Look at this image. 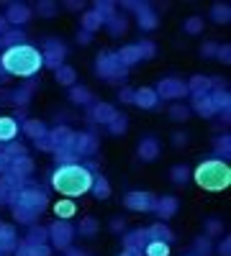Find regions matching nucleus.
<instances>
[{
	"mask_svg": "<svg viewBox=\"0 0 231 256\" xmlns=\"http://www.w3.org/2000/svg\"><path fill=\"white\" fill-rule=\"evenodd\" d=\"M0 67H3L11 77H34L41 67V49L31 46V44H18V46H8L0 54Z\"/></svg>",
	"mask_w": 231,
	"mask_h": 256,
	"instance_id": "f257e3e1",
	"label": "nucleus"
},
{
	"mask_svg": "<svg viewBox=\"0 0 231 256\" xmlns=\"http://www.w3.org/2000/svg\"><path fill=\"white\" fill-rule=\"evenodd\" d=\"M52 187L59 192V195L72 200V198H80V195H85V192H90L93 174H90L88 166H82L77 162L75 164H62L52 174Z\"/></svg>",
	"mask_w": 231,
	"mask_h": 256,
	"instance_id": "f03ea898",
	"label": "nucleus"
},
{
	"mask_svg": "<svg viewBox=\"0 0 231 256\" xmlns=\"http://www.w3.org/2000/svg\"><path fill=\"white\" fill-rule=\"evenodd\" d=\"M8 205L13 208V218L18 223H34L41 212L47 210L49 198L44 195V190H36V187H21L16 190Z\"/></svg>",
	"mask_w": 231,
	"mask_h": 256,
	"instance_id": "7ed1b4c3",
	"label": "nucleus"
},
{
	"mask_svg": "<svg viewBox=\"0 0 231 256\" xmlns=\"http://www.w3.org/2000/svg\"><path fill=\"white\" fill-rule=\"evenodd\" d=\"M190 177L205 192H223L231 184V166L221 159H205L193 169Z\"/></svg>",
	"mask_w": 231,
	"mask_h": 256,
	"instance_id": "20e7f679",
	"label": "nucleus"
},
{
	"mask_svg": "<svg viewBox=\"0 0 231 256\" xmlns=\"http://www.w3.org/2000/svg\"><path fill=\"white\" fill-rule=\"evenodd\" d=\"M95 74L103 77V80H108V82H113V80H123L126 74H129V70L118 62L116 52H103L95 59Z\"/></svg>",
	"mask_w": 231,
	"mask_h": 256,
	"instance_id": "39448f33",
	"label": "nucleus"
},
{
	"mask_svg": "<svg viewBox=\"0 0 231 256\" xmlns=\"http://www.w3.org/2000/svg\"><path fill=\"white\" fill-rule=\"evenodd\" d=\"M157 98H164V100H175V98H185L190 95L187 92V84L177 77H167V80H159V84L154 88Z\"/></svg>",
	"mask_w": 231,
	"mask_h": 256,
	"instance_id": "423d86ee",
	"label": "nucleus"
},
{
	"mask_svg": "<svg viewBox=\"0 0 231 256\" xmlns=\"http://www.w3.org/2000/svg\"><path fill=\"white\" fill-rule=\"evenodd\" d=\"M65 56H67V49H65V44H62V41H54V38H47V41H44V52H41V59H44L47 67H52V70L62 67Z\"/></svg>",
	"mask_w": 231,
	"mask_h": 256,
	"instance_id": "0eeeda50",
	"label": "nucleus"
},
{
	"mask_svg": "<svg viewBox=\"0 0 231 256\" xmlns=\"http://www.w3.org/2000/svg\"><path fill=\"white\" fill-rule=\"evenodd\" d=\"M154 202H157V198L152 192H129L123 198V205L134 212H149V210H154Z\"/></svg>",
	"mask_w": 231,
	"mask_h": 256,
	"instance_id": "6e6552de",
	"label": "nucleus"
},
{
	"mask_svg": "<svg viewBox=\"0 0 231 256\" xmlns=\"http://www.w3.org/2000/svg\"><path fill=\"white\" fill-rule=\"evenodd\" d=\"M49 236L57 248H70V244L75 238V228L67 220H54V226L49 228Z\"/></svg>",
	"mask_w": 231,
	"mask_h": 256,
	"instance_id": "1a4fd4ad",
	"label": "nucleus"
},
{
	"mask_svg": "<svg viewBox=\"0 0 231 256\" xmlns=\"http://www.w3.org/2000/svg\"><path fill=\"white\" fill-rule=\"evenodd\" d=\"M47 136H49V141H52L54 148H72L77 134L72 131L70 126H57L54 131H47Z\"/></svg>",
	"mask_w": 231,
	"mask_h": 256,
	"instance_id": "9d476101",
	"label": "nucleus"
},
{
	"mask_svg": "<svg viewBox=\"0 0 231 256\" xmlns=\"http://www.w3.org/2000/svg\"><path fill=\"white\" fill-rule=\"evenodd\" d=\"M3 18H6L8 26H21V24H26V20L31 18V10H29V6H24V3H11Z\"/></svg>",
	"mask_w": 231,
	"mask_h": 256,
	"instance_id": "9b49d317",
	"label": "nucleus"
},
{
	"mask_svg": "<svg viewBox=\"0 0 231 256\" xmlns=\"http://www.w3.org/2000/svg\"><path fill=\"white\" fill-rule=\"evenodd\" d=\"M72 148H75L77 156H90V154L98 152V138H95L93 134H77Z\"/></svg>",
	"mask_w": 231,
	"mask_h": 256,
	"instance_id": "f8f14e48",
	"label": "nucleus"
},
{
	"mask_svg": "<svg viewBox=\"0 0 231 256\" xmlns=\"http://www.w3.org/2000/svg\"><path fill=\"white\" fill-rule=\"evenodd\" d=\"M159 141L154 138V136H146V138H141L139 141V146H136V154H139V159H144V162H154L157 156H159Z\"/></svg>",
	"mask_w": 231,
	"mask_h": 256,
	"instance_id": "ddd939ff",
	"label": "nucleus"
},
{
	"mask_svg": "<svg viewBox=\"0 0 231 256\" xmlns=\"http://www.w3.org/2000/svg\"><path fill=\"white\" fill-rule=\"evenodd\" d=\"M134 8H136V16H139V26H141L144 31H154L157 24H159L157 13L146 6V3H134Z\"/></svg>",
	"mask_w": 231,
	"mask_h": 256,
	"instance_id": "4468645a",
	"label": "nucleus"
},
{
	"mask_svg": "<svg viewBox=\"0 0 231 256\" xmlns=\"http://www.w3.org/2000/svg\"><path fill=\"white\" fill-rule=\"evenodd\" d=\"M177 208H180V202H177V198H172V195H164V198H159V200L154 202V212H157L162 220H170L175 212H177Z\"/></svg>",
	"mask_w": 231,
	"mask_h": 256,
	"instance_id": "2eb2a0df",
	"label": "nucleus"
},
{
	"mask_svg": "<svg viewBox=\"0 0 231 256\" xmlns=\"http://www.w3.org/2000/svg\"><path fill=\"white\" fill-rule=\"evenodd\" d=\"M157 102H159V98H157L154 88H139V90H134V105H139V108L152 110V108H157Z\"/></svg>",
	"mask_w": 231,
	"mask_h": 256,
	"instance_id": "dca6fc26",
	"label": "nucleus"
},
{
	"mask_svg": "<svg viewBox=\"0 0 231 256\" xmlns=\"http://www.w3.org/2000/svg\"><path fill=\"white\" fill-rule=\"evenodd\" d=\"M116 116H118V110L113 108L111 102H95V105H93V116H90V118H93L95 123L108 126V123H111Z\"/></svg>",
	"mask_w": 231,
	"mask_h": 256,
	"instance_id": "f3484780",
	"label": "nucleus"
},
{
	"mask_svg": "<svg viewBox=\"0 0 231 256\" xmlns=\"http://www.w3.org/2000/svg\"><path fill=\"white\" fill-rule=\"evenodd\" d=\"M185 84H187V92H193V98H198V95H208V92H211L213 80H208L203 74H195L190 82H185Z\"/></svg>",
	"mask_w": 231,
	"mask_h": 256,
	"instance_id": "a211bd4d",
	"label": "nucleus"
},
{
	"mask_svg": "<svg viewBox=\"0 0 231 256\" xmlns=\"http://www.w3.org/2000/svg\"><path fill=\"white\" fill-rule=\"evenodd\" d=\"M16 256H52V248L47 244H21L16 248Z\"/></svg>",
	"mask_w": 231,
	"mask_h": 256,
	"instance_id": "6ab92c4d",
	"label": "nucleus"
},
{
	"mask_svg": "<svg viewBox=\"0 0 231 256\" xmlns=\"http://www.w3.org/2000/svg\"><path fill=\"white\" fill-rule=\"evenodd\" d=\"M18 134H21V126L8 116H0V141H13Z\"/></svg>",
	"mask_w": 231,
	"mask_h": 256,
	"instance_id": "aec40b11",
	"label": "nucleus"
},
{
	"mask_svg": "<svg viewBox=\"0 0 231 256\" xmlns=\"http://www.w3.org/2000/svg\"><path fill=\"white\" fill-rule=\"evenodd\" d=\"M75 212H77V205H75V200H70V198H62V200L54 202V216H57L59 220H70Z\"/></svg>",
	"mask_w": 231,
	"mask_h": 256,
	"instance_id": "412c9836",
	"label": "nucleus"
},
{
	"mask_svg": "<svg viewBox=\"0 0 231 256\" xmlns=\"http://www.w3.org/2000/svg\"><path fill=\"white\" fill-rule=\"evenodd\" d=\"M146 238H149V241H164V244H167V241L175 238V233L167 228L164 223H154V226L146 228Z\"/></svg>",
	"mask_w": 231,
	"mask_h": 256,
	"instance_id": "4be33fe9",
	"label": "nucleus"
},
{
	"mask_svg": "<svg viewBox=\"0 0 231 256\" xmlns=\"http://www.w3.org/2000/svg\"><path fill=\"white\" fill-rule=\"evenodd\" d=\"M11 172L16 174V177H31V172H34V162H31V156H18V159H13L11 162Z\"/></svg>",
	"mask_w": 231,
	"mask_h": 256,
	"instance_id": "5701e85b",
	"label": "nucleus"
},
{
	"mask_svg": "<svg viewBox=\"0 0 231 256\" xmlns=\"http://www.w3.org/2000/svg\"><path fill=\"white\" fill-rule=\"evenodd\" d=\"M193 110H198L200 118L216 116V108H213V102H211V95H198V98H193Z\"/></svg>",
	"mask_w": 231,
	"mask_h": 256,
	"instance_id": "b1692460",
	"label": "nucleus"
},
{
	"mask_svg": "<svg viewBox=\"0 0 231 256\" xmlns=\"http://www.w3.org/2000/svg\"><path fill=\"white\" fill-rule=\"evenodd\" d=\"M118 62L123 64L126 70H129L131 64H139V62H141V52H139V46H136V44H129V46H123V49L118 52Z\"/></svg>",
	"mask_w": 231,
	"mask_h": 256,
	"instance_id": "393cba45",
	"label": "nucleus"
},
{
	"mask_svg": "<svg viewBox=\"0 0 231 256\" xmlns=\"http://www.w3.org/2000/svg\"><path fill=\"white\" fill-rule=\"evenodd\" d=\"M146 228H141V230H131L129 236H123V248H136V251H141L144 246H146Z\"/></svg>",
	"mask_w": 231,
	"mask_h": 256,
	"instance_id": "a878e982",
	"label": "nucleus"
},
{
	"mask_svg": "<svg viewBox=\"0 0 231 256\" xmlns=\"http://www.w3.org/2000/svg\"><path fill=\"white\" fill-rule=\"evenodd\" d=\"M80 20H82V31H85V34H95V31L103 26V18H100L95 10H85Z\"/></svg>",
	"mask_w": 231,
	"mask_h": 256,
	"instance_id": "bb28decb",
	"label": "nucleus"
},
{
	"mask_svg": "<svg viewBox=\"0 0 231 256\" xmlns=\"http://www.w3.org/2000/svg\"><path fill=\"white\" fill-rule=\"evenodd\" d=\"M54 77H57V82H59V84H65V88H72L75 80H77V72L70 67V64H62V67H57V70H54Z\"/></svg>",
	"mask_w": 231,
	"mask_h": 256,
	"instance_id": "cd10ccee",
	"label": "nucleus"
},
{
	"mask_svg": "<svg viewBox=\"0 0 231 256\" xmlns=\"http://www.w3.org/2000/svg\"><path fill=\"white\" fill-rule=\"evenodd\" d=\"M24 134L29 136V138H41V136H47V126L41 123V120H34V118H29V120H24Z\"/></svg>",
	"mask_w": 231,
	"mask_h": 256,
	"instance_id": "c85d7f7f",
	"label": "nucleus"
},
{
	"mask_svg": "<svg viewBox=\"0 0 231 256\" xmlns=\"http://www.w3.org/2000/svg\"><path fill=\"white\" fill-rule=\"evenodd\" d=\"M90 190H93V195H95L98 200H108V198H111V184H108L106 177H100V174L93 177V187H90Z\"/></svg>",
	"mask_w": 231,
	"mask_h": 256,
	"instance_id": "c756f323",
	"label": "nucleus"
},
{
	"mask_svg": "<svg viewBox=\"0 0 231 256\" xmlns=\"http://www.w3.org/2000/svg\"><path fill=\"white\" fill-rule=\"evenodd\" d=\"M11 248H16V230L0 223V254L11 251Z\"/></svg>",
	"mask_w": 231,
	"mask_h": 256,
	"instance_id": "7c9ffc66",
	"label": "nucleus"
},
{
	"mask_svg": "<svg viewBox=\"0 0 231 256\" xmlns=\"http://www.w3.org/2000/svg\"><path fill=\"white\" fill-rule=\"evenodd\" d=\"M24 38H26V34L24 31H13V28H8L3 36H0V46H18V44H24Z\"/></svg>",
	"mask_w": 231,
	"mask_h": 256,
	"instance_id": "2f4dec72",
	"label": "nucleus"
},
{
	"mask_svg": "<svg viewBox=\"0 0 231 256\" xmlns=\"http://www.w3.org/2000/svg\"><path fill=\"white\" fill-rule=\"evenodd\" d=\"M144 254L146 256H170V244H164V241H146Z\"/></svg>",
	"mask_w": 231,
	"mask_h": 256,
	"instance_id": "473e14b6",
	"label": "nucleus"
},
{
	"mask_svg": "<svg viewBox=\"0 0 231 256\" xmlns=\"http://www.w3.org/2000/svg\"><path fill=\"white\" fill-rule=\"evenodd\" d=\"M98 228H100V226H98V220L88 216V218H82V220H80L77 233H80V236H88V238H90V236H98Z\"/></svg>",
	"mask_w": 231,
	"mask_h": 256,
	"instance_id": "72a5a7b5",
	"label": "nucleus"
},
{
	"mask_svg": "<svg viewBox=\"0 0 231 256\" xmlns=\"http://www.w3.org/2000/svg\"><path fill=\"white\" fill-rule=\"evenodd\" d=\"M106 26H108V31H111V36H123L126 34V18L123 16H111L108 20H106Z\"/></svg>",
	"mask_w": 231,
	"mask_h": 256,
	"instance_id": "f704fd0d",
	"label": "nucleus"
},
{
	"mask_svg": "<svg viewBox=\"0 0 231 256\" xmlns=\"http://www.w3.org/2000/svg\"><path fill=\"white\" fill-rule=\"evenodd\" d=\"M70 100L77 102V105H88V102L93 100V92H90L88 88H72V90H70Z\"/></svg>",
	"mask_w": 231,
	"mask_h": 256,
	"instance_id": "c9c22d12",
	"label": "nucleus"
},
{
	"mask_svg": "<svg viewBox=\"0 0 231 256\" xmlns=\"http://www.w3.org/2000/svg\"><path fill=\"white\" fill-rule=\"evenodd\" d=\"M211 16H213L216 24H228V20H231V8L226 3H216L213 10H211Z\"/></svg>",
	"mask_w": 231,
	"mask_h": 256,
	"instance_id": "e433bc0d",
	"label": "nucleus"
},
{
	"mask_svg": "<svg viewBox=\"0 0 231 256\" xmlns=\"http://www.w3.org/2000/svg\"><path fill=\"white\" fill-rule=\"evenodd\" d=\"M126 126H129V118L118 113V116L108 123V131H111L113 136H123V134H126Z\"/></svg>",
	"mask_w": 231,
	"mask_h": 256,
	"instance_id": "4c0bfd02",
	"label": "nucleus"
},
{
	"mask_svg": "<svg viewBox=\"0 0 231 256\" xmlns=\"http://www.w3.org/2000/svg\"><path fill=\"white\" fill-rule=\"evenodd\" d=\"M54 159L59 162V166L62 164H75L77 154H75V148H54Z\"/></svg>",
	"mask_w": 231,
	"mask_h": 256,
	"instance_id": "58836bf2",
	"label": "nucleus"
},
{
	"mask_svg": "<svg viewBox=\"0 0 231 256\" xmlns=\"http://www.w3.org/2000/svg\"><path fill=\"white\" fill-rule=\"evenodd\" d=\"M170 180L175 182V184H182V182H187V180H190V169H187V166H172L170 169Z\"/></svg>",
	"mask_w": 231,
	"mask_h": 256,
	"instance_id": "ea45409f",
	"label": "nucleus"
},
{
	"mask_svg": "<svg viewBox=\"0 0 231 256\" xmlns=\"http://www.w3.org/2000/svg\"><path fill=\"white\" fill-rule=\"evenodd\" d=\"M47 236H49V230L47 228H31L29 230V236H26V244H47Z\"/></svg>",
	"mask_w": 231,
	"mask_h": 256,
	"instance_id": "a19ab883",
	"label": "nucleus"
},
{
	"mask_svg": "<svg viewBox=\"0 0 231 256\" xmlns=\"http://www.w3.org/2000/svg\"><path fill=\"white\" fill-rule=\"evenodd\" d=\"M185 31L193 34V36L200 34V31H203V18H200V16H190V18L185 20Z\"/></svg>",
	"mask_w": 231,
	"mask_h": 256,
	"instance_id": "79ce46f5",
	"label": "nucleus"
},
{
	"mask_svg": "<svg viewBox=\"0 0 231 256\" xmlns=\"http://www.w3.org/2000/svg\"><path fill=\"white\" fill-rule=\"evenodd\" d=\"M170 118L172 120H187V118H190V108H185V105H172V108H170Z\"/></svg>",
	"mask_w": 231,
	"mask_h": 256,
	"instance_id": "37998d69",
	"label": "nucleus"
},
{
	"mask_svg": "<svg viewBox=\"0 0 231 256\" xmlns=\"http://www.w3.org/2000/svg\"><path fill=\"white\" fill-rule=\"evenodd\" d=\"M11 100H13L16 105H26V102L31 100V88H21V90H16V92L11 95Z\"/></svg>",
	"mask_w": 231,
	"mask_h": 256,
	"instance_id": "c03bdc74",
	"label": "nucleus"
},
{
	"mask_svg": "<svg viewBox=\"0 0 231 256\" xmlns=\"http://www.w3.org/2000/svg\"><path fill=\"white\" fill-rule=\"evenodd\" d=\"M13 192H16V190L8 184V180H6V177H0V205H6V202L11 200Z\"/></svg>",
	"mask_w": 231,
	"mask_h": 256,
	"instance_id": "a18cd8bd",
	"label": "nucleus"
},
{
	"mask_svg": "<svg viewBox=\"0 0 231 256\" xmlns=\"http://www.w3.org/2000/svg\"><path fill=\"white\" fill-rule=\"evenodd\" d=\"M139 52H141V59H152L154 54H157V46L152 44V41H139Z\"/></svg>",
	"mask_w": 231,
	"mask_h": 256,
	"instance_id": "49530a36",
	"label": "nucleus"
},
{
	"mask_svg": "<svg viewBox=\"0 0 231 256\" xmlns=\"http://www.w3.org/2000/svg\"><path fill=\"white\" fill-rule=\"evenodd\" d=\"M3 154H6V156L13 162V159H18V156H26V148L21 146V144H13V146H8V148H6Z\"/></svg>",
	"mask_w": 231,
	"mask_h": 256,
	"instance_id": "de8ad7c7",
	"label": "nucleus"
},
{
	"mask_svg": "<svg viewBox=\"0 0 231 256\" xmlns=\"http://www.w3.org/2000/svg\"><path fill=\"white\" fill-rule=\"evenodd\" d=\"M216 152H218V154H223V156H228V154H231V138H228V136L216 138Z\"/></svg>",
	"mask_w": 231,
	"mask_h": 256,
	"instance_id": "09e8293b",
	"label": "nucleus"
},
{
	"mask_svg": "<svg viewBox=\"0 0 231 256\" xmlns=\"http://www.w3.org/2000/svg\"><path fill=\"white\" fill-rule=\"evenodd\" d=\"M221 230H223L221 220H208V223H205V236H218Z\"/></svg>",
	"mask_w": 231,
	"mask_h": 256,
	"instance_id": "8fccbe9b",
	"label": "nucleus"
},
{
	"mask_svg": "<svg viewBox=\"0 0 231 256\" xmlns=\"http://www.w3.org/2000/svg\"><path fill=\"white\" fill-rule=\"evenodd\" d=\"M195 248H198V251H200L203 256H205L208 251H211V241H208V236H203V238H198V241H195Z\"/></svg>",
	"mask_w": 231,
	"mask_h": 256,
	"instance_id": "3c124183",
	"label": "nucleus"
},
{
	"mask_svg": "<svg viewBox=\"0 0 231 256\" xmlns=\"http://www.w3.org/2000/svg\"><path fill=\"white\" fill-rule=\"evenodd\" d=\"M216 52H218V44L208 41V44H203V49H200V56H213Z\"/></svg>",
	"mask_w": 231,
	"mask_h": 256,
	"instance_id": "603ef678",
	"label": "nucleus"
},
{
	"mask_svg": "<svg viewBox=\"0 0 231 256\" xmlns=\"http://www.w3.org/2000/svg\"><path fill=\"white\" fill-rule=\"evenodd\" d=\"M228 52H231V46H228V44L218 46V52H216V54H218V59H221L223 64H228V62H231V54H228Z\"/></svg>",
	"mask_w": 231,
	"mask_h": 256,
	"instance_id": "864d4df0",
	"label": "nucleus"
},
{
	"mask_svg": "<svg viewBox=\"0 0 231 256\" xmlns=\"http://www.w3.org/2000/svg\"><path fill=\"white\" fill-rule=\"evenodd\" d=\"M54 8H57L54 3H39V6H36V10H39L41 16H52V13H54Z\"/></svg>",
	"mask_w": 231,
	"mask_h": 256,
	"instance_id": "5fc2aeb1",
	"label": "nucleus"
},
{
	"mask_svg": "<svg viewBox=\"0 0 231 256\" xmlns=\"http://www.w3.org/2000/svg\"><path fill=\"white\" fill-rule=\"evenodd\" d=\"M36 146H39V148H44V152H54V146H52L49 136H41V138H36Z\"/></svg>",
	"mask_w": 231,
	"mask_h": 256,
	"instance_id": "6e6d98bb",
	"label": "nucleus"
},
{
	"mask_svg": "<svg viewBox=\"0 0 231 256\" xmlns=\"http://www.w3.org/2000/svg\"><path fill=\"white\" fill-rule=\"evenodd\" d=\"M218 254H221V256H231V238H223V241L218 244Z\"/></svg>",
	"mask_w": 231,
	"mask_h": 256,
	"instance_id": "4d7b16f0",
	"label": "nucleus"
},
{
	"mask_svg": "<svg viewBox=\"0 0 231 256\" xmlns=\"http://www.w3.org/2000/svg\"><path fill=\"white\" fill-rule=\"evenodd\" d=\"M8 169H11V159H8L3 152H0V174H6Z\"/></svg>",
	"mask_w": 231,
	"mask_h": 256,
	"instance_id": "13d9d810",
	"label": "nucleus"
},
{
	"mask_svg": "<svg viewBox=\"0 0 231 256\" xmlns=\"http://www.w3.org/2000/svg\"><path fill=\"white\" fill-rule=\"evenodd\" d=\"M121 102H134V90H129V88H126V90H121Z\"/></svg>",
	"mask_w": 231,
	"mask_h": 256,
	"instance_id": "bf43d9fd",
	"label": "nucleus"
},
{
	"mask_svg": "<svg viewBox=\"0 0 231 256\" xmlns=\"http://www.w3.org/2000/svg\"><path fill=\"white\" fill-rule=\"evenodd\" d=\"M118 256H141V251H136V248H123V254H118Z\"/></svg>",
	"mask_w": 231,
	"mask_h": 256,
	"instance_id": "052dcab7",
	"label": "nucleus"
},
{
	"mask_svg": "<svg viewBox=\"0 0 231 256\" xmlns=\"http://www.w3.org/2000/svg\"><path fill=\"white\" fill-rule=\"evenodd\" d=\"M70 10H82V8H85V3H65Z\"/></svg>",
	"mask_w": 231,
	"mask_h": 256,
	"instance_id": "680f3d73",
	"label": "nucleus"
},
{
	"mask_svg": "<svg viewBox=\"0 0 231 256\" xmlns=\"http://www.w3.org/2000/svg\"><path fill=\"white\" fill-rule=\"evenodd\" d=\"M77 41H80V44H88V41H90V34H85V31H82V34L77 36Z\"/></svg>",
	"mask_w": 231,
	"mask_h": 256,
	"instance_id": "e2e57ef3",
	"label": "nucleus"
},
{
	"mask_svg": "<svg viewBox=\"0 0 231 256\" xmlns=\"http://www.w3.org/2000/svg\"><path fill=\"white\" fill-rule=\"evenodd\" d=\"M6 31H8V24H6V18H3V16H0V36H3Z\"/></svg>",
	"mask_w": 231,
	"mask_h": 256,
	"instance_id": "0e129e2a",
	"label": "nucleus"
},
{
	"mask_svg": "<svg viewBox=\"0 0 231 256\" xmlns=\"http://www.w3.org/2000/svg\"><path fill=\"white\" fill-rule=\"evenodd\" d=\"M111 230H123V220H113L111 223Z\"/></svg>",
	"mask_w": 231,
	"mask_h": 256,
	"instance_id": "69168bd1",
	"label": "nucleus"
},
{
	"mask_svg": "<svg viewBox=\"0 0 231 256\" xmlns=\"http://www.w3.org/2000/svg\"><path fill=\"white\" fill-rule=\"evenodd\" d=\"M172 141H175V146H182V144H185V136H182V134H177Z\"/></svg>",
	"mask_w": 231,
	"mask_h": 256,
	"instance_id": "338daca9",
	"label": "nucleus"
},
{
	"mask_svg": "<svg viewBox=\"0 0 231 256\" xmlns=\"http://www.w3.org/2000/svg\"><path fill=\"white\" fill-rule=\"evenodd\" d=\"M67 256H88V254H85V251H70Z\"/></svg>",
	"mask_w": 231,
	"mask_h": 256,
	"instance_id": "774afa93",
	"label": "nucleus"
}]
</instances>
